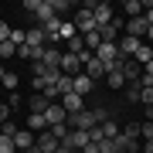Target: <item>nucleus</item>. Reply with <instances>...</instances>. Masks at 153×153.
Masks as SVG:
<instances>
[{"label": "nucleus", "mask_w": 153, "mask_h": 153, "mask_svg": "<svg viewBox=\"0 0 153 153\" xmlns=\"http://www.w3.org/2000/svg\"><path fill=\"white\" fill-rule=\"evenodd\" d=\"M133 61H136V65H143V68H146L150 61H153V48H150L146 41L140 44V51H136V55H133Z\"/></svg>", "instance_id": "obj_18"}, {"label": "nucleus", "mask_w": 153, "mask_h": 153, "mask_svg": "<svg viewBox=\"0 0 153 153\" xmlns=\"http://www.w3.org/2000/svg\"><path fill=\"white\" fill-rule=\"evenodd\" d=\"M61 105H65V112H68V116H75V112H82V109H85V102H82V95H75V92H68V95H61Z\"/></svg>", "instance_id": "obj_11"}, {"label": "nucleus", "mask_w": 153, "mask_h": 153, "mask_svg": "<svg viewBox=\"0 0 153 153\" xmlns=\"http://www.w3.org/2000/svg\"><path fill=\"white\" fill-rule=\"evenodd\" d=\"M27 129L31 133H48V119H44L41 112H31L27 116Z\"/></svg>", "instance_id": "obj_16"}, {"label": "nucleus", "mask_w": 153, "mask_h": 153, "mask_svg": "<svg viewBox=\"0 0 153 153\" xmlns=\"http://www.w3.org/2000/svg\"><path fill=\"white\" fill-rule=\"evenodd\" d=\"M58 146H61V143L51 136V133H41V136H38V150H41V153H55Z\"/></svg>", "instance_id": "obj_17"}, {"label": "nucleus", "mask_w": 153, "mask_h": 153, "mask_svg": "<svg viewBox=\"0 0 153 153\" xmlns=\"http://www.w3.org/2000/svg\"><path fill=\"white\" fill-rule=\"evenodd\" d=\"M0 133H4V136H10V140H14V136H17V123H14V119H7L4 126H0Z\"/></svg>", "instance_id": "obj_30"}, {"label": "nucleus", "mask_w": 153, "mask_h": 153, "mask_svg": "<svg viewBox=\"0 0 153 153\" xmlns=\"http://www.w3.org/2000/svg\"><path fill=\"white\" fill-rule=\"evenodd\" d=\"M14 143H17V150L24 153V150H31V146H34V143H38V140H34V133H31V129H17Z\"/></svg>", "instance_id": "obj_14"}, {"label": "nucleus", "mask_w": 153, "mask_h": 153, "mask_svg": "<svg viewBox=\"0 0 153 153\" xmlns=\"http://www.w3.org/2000/svg\"><path fill=\"white\" fill-rule=\"evenodd\" d=\"M88 10H92V17H95V27H105V24H112L116 21V14H112V4H88Z\"/></svg>", "instance_id": "obj_2"}, {"label": "nucleus", "mask_w": 153, "mask_h": 153, "mask_svg": "<svg viewBox=\"0 0 153 153\" xmlns=\"http://www.w3.org/2000/svg\"><path fill=\"white\" fill-rule=\"evenodd\" d=\"M75 34H78V31H75V24H68V21L61 24V41H71Z\"/></svg>", "instance_id": "obj_29"}, {"label": "nucleus", "mask_w": 153, "mask_h": 153, "mask_svg": "<svg viewBox=\"0 0 153 153\" xmlns=\"http://www.w3.org/2000/svg\"><path fill=\"white\" fill-rule=\"evenodd\" d=\"M7 41H14L17 48H21V44H27V31H21V27H14V31H10V38H7Z\"/></svg>", "instance_id": "obj_27"}, {"label": "nucleus", "mask_w": 153, "mask_h": 153, "mask_svg": "<svg viewBox=\"0 0 153 153\" xmlns=\"http://www.w3.org/2000/svg\"><path fill=\"white\" fill-rule=\"evenodd\" d=\"M48 133H51V136H55V140L61 143V140H65V136H68V133H71V129H68V123H61V126H51V129H48Z\"/></svg>", "instance_id": "obj_26"}, {"label": "nucleus", "mask_w": 153, "mask_h": 153, "mask_svg": "<svg viewBox=\"0 0 153 153\" xmlns=\"http://www.w3.org/2000/svg\"><path fill=\"white\" fill-rule=\"evenodd\" d=\"M140 136H143V143H146V140H153V123H146V119H143V126H140Z\"/></svg>", "instance_id": "obj_32"}, {"label": "nucleus", "mask_w": 153, "mask_h": 153, "mask_svg": "<svg viewBox=\"0 0 153 153\" xmlns=\"http://www.w3.org/2000/svg\"><path fill=\"white\" fill-rule=\"evenodd\" d=\"M143 71H146V75H153V61H150V65H146V68H143Z\"/></svg>", "instance_id": "obj_41"}, {"label": "nucleus", "mask_w": 153, "mask_h": 153, "mask_svg": "<svg viewBox=\"0 0 153 153\" xmlns=\"http://www.w3.org/2000/svg\"><path fill=\"white\" fill-rule=\"evenodd\" d=\"M7 116H10V105H7V102H0V126L7 123Z\"/></svg>", "instance_id": "obj_37"}, {"label": "nucleus", "mask_w": 153, "mask_h": 153, "mask_svg": "<svg viewBox=\"0 0 153 153\" xmlns=\"http://www.w3.org/2000/svg\"><path fill=\"white\" fill-rule=\"evenodd\" d=\"M17 55V44L14 41H0V61H7V58H14Z\"/></svg>", "instance_id": "obj_23"}, {"label": "nucleus", "mask_w": 153, "mask_h": 153, "mask_svg": "<svg viewBox=\"0 0 153 153\" xmlns=\"http://www.w3.org/2000/svg\"><path fill=\"white\" fill-rule=\"evenodd\" d=\"M4 75H7V68H4V65H0V82H4Z\"/></svg>", "instance_id": "obj_43"}, {"label": "nucleus", "mask_w": 153, "mask_h": 153, "mask_svg": "<svg viewBox=\"0 0 153 153\" xmlns=\"http://www.w3.org/2000/svg\"><path fill=\"white\" fill-rule=\"evenodd\" d=\"M24 10H31L34 17H38V27H44V24L55 17V10H51L48 0H24Z\"/></svg>", "instance_id": "obj_1"}, {"label": "nucleus", "mask_w": 153, "mask_h": 153, "mask_svg": "<svg viewBox=\"0 0 153 153\" xmlns=\"http://www.w3.org/2000/svg\"><path fill=\"white\" fill-rule=\"evenodd\" d=\"M126 34H129V38H140V41H146V34H150V24H146V17H129V21H126Z\"/></svg>", "instance_id": "obj_6"}, {"label": "nucleus", "mask_w": 153, "mask_h": 153, "mask_svg": "<svg viewBox=\"0 0 153 153\" xmlns=\"http://www.w3.org/2000/svg\"><path fill=\"white\" fill-rule=\"evenodd\" d=\"M116 68L123 71L126 82H140V75H143V65H136L133 58H119V61H116Z\"/></svg>", "instance_id": "obj_4"}, {"label": "nucleus", "mask_w": 153, "mask_h": 153, "mask_svg": "<svg viewBox=\"0 0 153 153\" xmlns=\"http://www.w3.org/2000/svg\"><path fill=\"white\" fill-rule=\"evenodd\" d=\"M48 105H51V99L41 95V92H34V95L27 99V109H31V112H41V116H44V112H48Z\"/></svg>", "instance_id": "obj_13"}, {"label": "nucleus", "mask_w": 153, "mask_h": 153, "mask_svg": "<svg viewBox=\"0 0 153 153\" xmlns=\"http://www.w3.org/2000/svg\"><path fill=\"white\" fill-rule=\"evenodd\" d=\"M10 31H14L10 24H7V21H0V41H7V38H10Z\"/></svg>", "instance_id": "obj_36"}, {"label": "nucleus", "mask_w": 153, "mask_h": 153, "mask_svg": "<svg viewBox=\"0 0 153 153\" xmlns=\"http://www.w3.org/2000/svg\"><path fill=\"white\" fill-rule=\"evenodd\" d=\"M143 153H153V140H146V143H143Z\"/></svg>", "instance_id": "obj_40"}, {"label": "nucleus", "mask_w": 153, "mask_h": 153, "mask_svg": "<svg viewBox=\"0 0 153 153\" xmlns=\"http://www.w3.org/2000/svg\"><path fill=\"white\" fill-rule=\"evenodd\" d=\"M55 153H71V150H68V146H58V150H55Z\"/></svg>", "instance_id": "obj_42"}, {"label": "nucleus", "mask_w": 153, "mask_h": 153, "mask_svg": "<svg viewBox=\"0 0 153 153\" xmlns=\"http://www.w3.org/2000/svg\"><path fill=\"white\" fill-rule=\"evenodd\" d=\"M51 4V10H55V17H58V10H68L71 7V0H48Z\"/></svg>", "instance_id": "obj_31"}, {"label": "nucleus", "mask_w": 153, "mask_h": 153, "mask_svg": "<svg viewBox=\"0 0 153 153\" xmlns=\"http://www.w3.org/2000/svg\"><path fill=\"white\" fill-rule=\"evenodd\" d=\"M143 17H146V24L153 27V0H146V4H143Z\"/></svg>", "instance_id": "obj_35"}, {"label": "nucleus", "mask_w": 153, "mask_h": 153, "mask_svg": "<svg viewBox=\"0 0 153 153\" xmlns=\"http://www.w3.org/2000/svg\"><path fill=\"white\" fill-rule=\"evenodd\" d=\"M55 88H58V95H68L71 92V75H61L58 82H55Z\"/></svg>", "instance_id": "obj_24"}, {"label": "nucleus", "mask_w": 153, "mask_h": 153, "mask_svg": "<svg viewBox=\"0 0 153 153\" xmlns=\"http://www.w3.org/2000/svg\"><path fill=\"white\" fill-rule=\"evenodd\" d=\"M140 126H143L140 119H129V123H126V129H123V136H129V140H143V136H140Z\"/></svg>", "instance_id": "obj_22"}, {"label": "nucleus", "mask_w": 153, "mask_h": 153, "mask_svg": "<svg viewBox=\"0 0 153 153\" xmlns=\"http://www.w3.org/2000/svg\"><path fill=\"white\" fill-rule=\"evenodd\" d=\"M44 119H48V129H51V126H61V123H65L68 112H65V105H61V102H51L48 112H44Z\"/></svg>", "instance_id": "obj_8"}, {"label": "nucleus", "mask_w": 153, "mask_h": 153, "mask_svg": "<svg viewBox=\"0 0 153 153\" xmlns=\"http://www.w3.org/2000/svg\"><path fill=\"white\" fill-rule=\"evenodd\" d=\"M140 102L143 105H153V88H140Z\"/></svg>", "instance_id": "obj_34"}, {"label": "nucleus", "mask_w": 153, "mask_h": 153, "mask_svg": "<svg viewBox=\"0 0 153 153\" xmlns=\"http://www.w3.org/2000/svg\"><path fill=\"white\" fill-rule=\"evenodd\" d=\"M95 58L102 61V65H116V61H119V44H99V51H95Z\"/></svg>", "instance_id": "obj_7"}, {"label": "nucleus", "mask_w": 153, "mask_h": 153, "mask_svg": "<svg viewBox=\"0 0 153 153\" xmlns=\"http://www.w3.org/2000/svg\"><path fill=\"white\" fill-rule=\"evenodd\" d=\"M85 75L92 78V82H99V78H105V75H109V65H102L99 58H92V61L85 65Z\"/></svg>", "instance_id": "obj_12"}, {"label": "nucleus", "mask_w": 153, "mask_h": 153, "mask_svg": "<svg viewBox=\"0 0 153 153\" xmlns=\"http://www.w3.org/2000/svg\"><path fill=\"white\" fill-rule=\"evenodd\" d=\"M105 85H109V88H116V92H119V88H126V85H129V82H126V78H123V71L119 68H109V75H105Z\"/></svg>", "instance_id": "obj_15"}, {"label": "nucleus", "mask_w": 153, "mask_h": 153, "mask_svg": "<svg viewBox=\"0 0 153 153\" xmlns=\"http://www.w3.org/2000/svg\"><path fill=\"white\" fill-rule=\"evenodd\" d=\"M126 21H129V17H143V0H126Z\"/></svg>", "instance_id": "obj_21"}, {"label": "nucleus", "mask_w": 153, "mask_h": 153, "mask_svg": "<svg viewBox=\"0 0 153 153\" xmlns=\"http://www.w3.org/2000/svg\"><path fill=\"white\" fill-rule=\"evenodd\" d=\"M0 153H17V143L10 136H4V133H0Z\"/></svg>", "instance_id": "obj_28"}, {"label": "nucleus", "mask_w": 153, "mask_h": 153, "mask_svg": "<svg viewBox=\"0 0 153 153\" xmlns=\"http://www.w3.org/2000/svg\"><path fill=\"white\" fill-rule=\"evenodd\" d=\"M143 119H146V123H153V105H146V112H143Z\"/></svg>", "instance_id": "obj_39"}, {"label": "nucleus", "mask_w": 153, "mask_h": 153, "mask_svg": "<svg viewBox=\"0 0 153 153\" xmlns=\"http://www.w3.org/2000/svg\"><path fill=\"white\" fill-rule=\"evenodd\" d=\"M27 44H31V48H44V44H48L44 31H41V27H31V31H27Z\"/></svg>", "instance_id": "obj_19"}, {"label": "nucleus", "mask_w": 153, "mask_h": 153, "mask_svg": "<svg viewBox=\"0 0 153 153\" xmlns=\"http://www.w3.org/2000/svg\"><path fill=\"white\" fill-rule=\"evenodd\" d=\"M150 41H153V27H150V34H146V44H150Z\"/></svg>", "instance_id": "obj_44"}, {"label": "nucleus", "mask_w": 153, "mask_h": 153, "mask_svg": "<svg viewBox=\"0 0 153 153\" xmlns=\"http://www.w3.org/2000/svg\"><path fill=\"white\" fill-rule=\"evenodd\" d=\"M99 129H102V140H116V136H119V126H116V119H105L102 126H99Z\"/></svg>", "instance_id": "obj_20"}, {"label": "nucleus", "mask_w": 153, "mask_h": 153, "mask_svg": "<svg viewBox=\"0 0 153 153\" xmlns=\"http://www.w3.org/2000/svg\"><path fill=\"white\" fill-rule=\"evenodd\" d=\"M0 85H4V88H10V92H14V88H17V75H14V71H7V75H4V82H0Z\"/></svg>", "instance_id": "obj_33"}, {"label": "nucleus", "mask_w": 153, "mask_h": 153, "mask_svg": "<svg viewBox=\"0 0 153 153\" xmlns=\"http://www.w3.org/2000/svg\"><path fill=\"white\" fill-rule=\"evenodd\" d=\"M7 105H10V109H17V105H21V95H17V92H10V99H7Z\"/></svg>", "instance_id": "obj_38"}, {"label": "nucleus", "mask_w": 153, "mask_h": 153, "mask_svg": "<svg viewBox=\"0 0 153 153\" xmlns=\"http://www.w3.org/2000/svg\"><path fill=\"white\" fill-rule=\"evenodd\" d=\"M126 102H140V82H129V85H126Z\"/></svg>", "instance_id": "obj_25"}, {"label": "nucleus", "mask_w": 153, "mask_h": 153, "mask_svg": "<svg viewBox=\"0 0 153 153\" xmlns=\"http://www.w3.org/2000/svg\"><path fill=\"white\" fill-rule=\"evenodd\" d=\"M140 38H129V34H123V38H119V58H133V55H136V51H140Z\"/></svg>", "instance_id": "obj_10"}, {"label": "nucleus", "mask_w": 153, "mask_h": 153, "mask_svg": "<svg viewBox=\"0 0 153 153\" xmlns=\"http://www.w3.org/2000/svg\"><path fill=\"white\" fill-rule=\"evenodd\" d=\"M71 24H75V31H78V34H92V31H99V27H95V17H92V10H88V7H85V10H78L75 17H71Z\"/></svg>", "instance_id": "obj_3"}, {"label": "nucleus", "mask_w": 153, "mask_h": 153, "mask_svg": "<svg viewBox=\"0 0 153 153\" xmlns=\"http://www.w3.org/2000/svg\"><path fill=\"white\" fill-rule=\"evenodd\" d=\"M92 88H95V82H92V78H88L85 75V71H82V75H75V78H71V92H75V95H88V92H92Z\"/></svg>", "instance_id": "obj_9"}, {"label": "nucleus", "mask_w": 153, "mask_h": 153, "mask_svg": "<svg viewBox=\"0 0 153 153\" xmlns=\"http://www.w3.org/2000/svg\"><path fill=\"white\" fill-rule=\"evenodd\" d=\"M88 143H92V140H88V133H85V129H71L68 136L61 140V146H68L71 153H75V150H85Z\"/></svg>", "instance_id": "obj_5"}]
</instances>
